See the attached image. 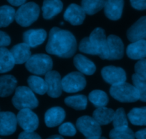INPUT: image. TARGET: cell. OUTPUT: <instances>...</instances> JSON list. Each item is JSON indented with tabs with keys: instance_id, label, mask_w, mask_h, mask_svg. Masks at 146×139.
<instances>
[{
	"instance_id": "1",
	"label": "cell",
	"mask_w": 146,
	"mask_h": 139,
	"mask_svg": "<svg viewBox=\"0 0 146 139\" xmlns=\"http://www.w3.org/2000/svg\"><path fill=\"white\" fill-rule=\"evenodd\" d=\"M77 50L75 36L67 30L53 27L49 34L46 51L61 58H70Z\"/></svg>"
},
{
	"instance_id": "2",
	"label": "cell",
	"mask_w": 146,
	"mask_h": 139,
	"mask_svg": "<svg viewBox=\"0 0 146 139\" xmlns=\"http://www.w3.org/2000/svg\"><path fill=\"white\" fill-rule=\"evenodd\" d=\"M12 101L14 106L18 110L35 109L39 105V101L34 92L27 86L17 87Z\"/></svg>"
},
{
	"instance_id": "3",
	"label": "cell",
	"mask_w": 146,
	"mask_h": 139,
	"mask_svg": "<svg viewBox=\"0 0 146 139\" xmlns=\"http://www.w3.org/2000/svg\"><path fill=\"white\" fill-rule=\"evenodd\" d=\"M110 94L115 100L123 103H132L140 100V94L135 87L127 82L113 85Z\"/></svg>"
},
{
	"instance_id": "4",
	"label": "cell",
	"mask_w": 146,
	"mask_h": 139,
	"mask_svg": "<svg viewBox=\"0 0 146 139\" xmlns=\"http://www.w3.org/2000/svg\"><path fill=\"white\" fill-rule=\"evenodd\" d=\"M26 69L32 74L36 76L45 75L52 71L53 61L50 56L44 54H36L31 56L25 63Z\"/></svg>"
},
{
	"instance_id": "5",
	"label": "cell",
	"mask_w": 146,
	"mask_h": 139,
	"mask_svg": "<svg viewBox=\"0 0 146 139\" xmlns=\"http://www.w3.org/2000/svg\"><path fill=\"white\" fill-rule=\"evenodd\" d=\"M40 12V7L36 3L27 2L17 9L15 14V20L20 26L27 27L37 20Z\"/></svg>"
},
{
	"instance_id": "6",
	"label": "cell",
	"mask_w": 146,
	"mask_h": 139,
	"mask_svg": "<svg viewBox=\"0 0 146 139\" xmlns=\"http://www.w3.org/2000/svg\"><path fill=\"white\" fill-rule=\"evenodd\" d=\"M89 40L96 55L102 59H108V41L105 30L100 27L95 28L91 32Z\"/></svg>"
},
{
	"instance_id": "7",
	"label": "cell",
	"mask_w": 146,
	"mask_h": 139,
	"mask_svg": "<svg viewBox=\"0 0 146 139\" xmlns=\"http://www.w3.org/2000/svg\"><path fill=\"white\" fill-rule=\"evenodd\" d=\"M86 79L79 71L67 74L62 79V90L66 93H76L83 90L86 86Z\"/></svg>"
},
{
	"instance_id": "8",
	"label": "cell",
	"mask_w": 146,
	"mask_h": 139,
	"mask_svg": "<svg viewBox=\"0 0 146 139\" xmlns=\"http://www.w3.org/2000/svg\"><path fill=\"white\" fill-rule=\"evenodd\" d=\"M77 128L81 133L88 138L100 136L102 135L101 126L95 119L89 116L80 117L76 122Z\"/></svg>"
},
{
	"instance_id": "9",
	"label": "cell",
	"mask_w": 146,
	"mask_h": 139,
	"mask_svg": "<svg viewBox=\"0 0 146 139\" xmlns=\"http://www.w3.org/2000/svg\"><path fill=\"white\" fill-rule=\"evenodd\" d=\"M17 123L25 131L33 132L39 126V118L30 109L19 110L17 116Z\"/></svg>"
},
{
	"instance_id": "10",
	"label": "cell",
	"mask_w": 146,
	"mask_h": 139,
	"mask_svg": "<svg viewBox=\"0 0 146 139\" xmlns=\"http://www.w3.org/2000/svg\"><path fill=\"white\" fill-rule=\"evenodd\" d=\"M101 75L105 82L113 85L125 82L127 79L126 73L121 67L108 66L105 67L101 71Z\"/></svg>"
},
{
	"instance_id": "11",
	"label": "cell",
	"mask_w": 146,
	"mask_h": 139,
	"mask_svg": "<svg viewBox=\"0 0 146 139\" xmlns=\"http://www.w3.org/2000/svg\"><path fill=\"white\" fill-rule=\"evenodd\" d=\"M44 80L47 86V94L52 98H58L62 92V78L59 72L50 71L44 75Z\"/></svg>"
},
{
	"instance_id": "12",
	"label": "cell",
	"mask_w": 146,
	"mask_h": 139,
	"mask_svg": "<svg viewBox=\"0 0 146 139\" xmlns=\"http://www.w3.org/2000/svg\"><path fill=\"white\" fill-rule=\"evenodd\" d=\"M17 119L12 112H0V135L9 136L16 131Z\"/></svg>"
},
{
	"instance_id": "13",
	"label": "cell",
	"mask_w": 146,
	"mask_h": 139,
	"mask_svg": "<svg viewBox=\"0 0 146 139\" xmlns=\"http://www.w3.org/2000/svg\"><path fill=\"white\" fill-rule=\"evenodd\" d=\"M108 60L121 59L124 55V44L119 36L111 34L107 38Z\"/></svg>"
},
{
	"instance_id": "14",
	"label": "cell",
	"mask_w": 146,
	"mask_h": 139,
	"mask_svg": "<svg viewBox=\"0 0 146 139\" xmlns=\"http://www.w3.org/2000/svg\"><path fill=\"white\" fill-rule=\"evenodd\" d=\"M47 36V32L44 29H29L23 34V41L30 48H35L42 44Z\"/></svg>"
},
{
	"instance_id": "15",
	"label": "cell",
	"mask_w": 146,
	"mask_h": 139,
	"mask_svg": "<svg viewBox=\"0 0 146 139\" xmlns=\"http://www.w3.org/2000/svg\"><path fill=\"white\" fill-rule=\"evenodd\" d=\"M85 14H86L82 7L76 4H71L64 12V19L70 22L72 25L78 26L83 23Z\"/></svg>"
},
{
	"instance_id": "16",
	"label": "cell",
	"mask_w": 146,
	"mask_h": 139,
	"mask_svg": "<svg viewBox=\"0 0 146 139\" xmlns=\"http://www.w3.org/2000/svg\"><path fill=\"white\" fill-rule=\"evenodd\" d=\"M127 37L131 42L146 39V16H142L127 32Z\"/></svg>"
},
{
	"instance_id": "17",
	"label": "cell",
	"mask_w": 146,
	"mask_h": 139,
	"mask_svg": "<svg viewBox=\"0 0 146 139\" xmlns=\"http://www.w3.org/2000/svg\"><path fill=\"white\" fill-rule=\"evenodd\" d=\"M65 111L60 106L49 109L44 114V122L47 127L53 128L59 126L65 119Z\"/></svg>"
},
{
	"instance_id": "18",
	"label": "cell",
	"mask_w": 146,
	"mask_h": 139,
	"mask_svg": "<svg viewBox=\"0 0 146 139\" xmlns=\"http://www.w3.org/2000/svg\"><path fill=\"white\" fill-rule=\"evenodd\" d=\"M123 7L124 0H107L104 7L105 16L110 20H118L123 14Z\"/></svg>"
},
{
	"instance_id": "19",
	"label": "cell",
	"mask_w": 146,
	"mask_h": 139,
	"mask_svg": "<svg viewBox=\"0 0 146 139\" xmlns=\"http://www.w3.org/2000/svg\"><path fill=\"white\" fill-rule=\"evenodd\" d=\"M126 54L131 59L141 60L146 58V40L132 42L126 49Z\"/></svg>"
},
{
	"instance_id": "20",
	"label": "cell",
	"mask_w": 146,
	"mask_h": 139,
	"mask_svg": "<svg viewBox=\"0 0 146 139\" xmlns=\"http://www.w3.org/2000/svg\"><path fill=\"white\" fill-rule=\"evenodd\" d=\"M10 52L15 59V64H25L32 56L30 47L24 42L15 45L11 49Z\"/></svg>"
},
{
	"instance_id": "21",
	"label": "cell",
	"mask_w": 146,
	"mask_h": 139,
	"mask_svg": "<svg viewBox=\"0 0 146 139\" xmlns=\"http://www.w3.org/2000/svg\"><path fill=\"white\" fill-rule=\"evenodd\" d=\"M74 65L81 74L92 75L96 71V66L89 59L82 54H77L73 59Z\"/></svg>"
},
{
	"instance_id": "22",
	"label": "cell",
	"mask_w": 146,
	"mask_h": 139,
	"mask_svg": "<svg viewBox=\"0 0 146 139\" xmlns=\"http://www.w3.org/2000/svg\"><path fill=\"white\" fill-rule=\"evenodd\" d=\"M63 4L61 0H44L42 4V15L44 19H51L62 12Z\"/></svg>"
},
{
	"instance_id": "23",
	"label": "cell",
	"mask_w": 146,
	"mask_h": 139,
	"mask_svg": "<svg viewBox=\"0 0 146 139\" xmlns=\"http://www.w3.org/2000/svg\"><path fill=\"white\" fill-rule=\"evenodd\" d=\"M17 81L12 75L0 76V97H7L17 88Z\"/></svg>"
},
{
	"instance_id": "24",
	"label": "cell",
	"mask_w": 146,
	"mask_h": 139,
	"mask_svg": "<svg viewBox=\"0 0 146 139\" xmlns=\"http://www.w3.org/2000/svg\"><path fill=\"white\" fill-rule=\"evenodd\" d=\"M115 111L107 107H100L95 109L92 113V118L100 126L109 124L113 122Z\"/></svg>"
},
{
	"instance_id": "25",
	"label": "cell",
	"mask_w": 146,
	"mask_h": 139,
	"mask_svg": "<svg viewBox=\"0 0 146 139\" xmlns=\"http://www.w3.org/2000/svg\"><path fill=\"white\" fill-rule=\"evenodd\" d=\"M15 65V61L10 51L5 47L0 48V74L10 71Z\"/></svg>"
},
{
	"instance_id": "26",
	"label": "cell",
	"mask_w": 146,
	"mask_h": 139,
	"mask_svg": "<svg viewBox=\"0 0 146 139\" xmlns=\"http://www.w3.org/2000/svg\"><path fill=\"white\" fill-rule=\"evenodd\" d=\"M29 88L37 94L44 95L47 92V86L45 80L36 75H32L27 79Z\"/></svg>"
},
{
	"instance_id": "27",
	"label": "cell",
	"mask_w": 146,
	"mask_h": 139,
	"mask_svg": "<svg viewBox=\"0 0 146 139\" xmlns=\"http://www.w3.org/2000/svg\"><path fill=\"white\" fill-rule=\"evenodd\" d=\"M130 123L135 126H146V106L134 108L127 114Z\"/></svg>"
},
{
	"instance_id": "28",
	"label": "cell",
	"mask_w": 146,
	"mask_h": 139,
	"mask_svg": "<svg viewBox=\"0 0 146 139\" xmlns=\"http://www.w3.org/2000/svg\"><path fill=\"white\" fill-rule=\"evenodd\" d=\"M107 0H82L81 7L85 14L93 15L105 7Z\"/></svg>"
},
{
	"instance_id": "29",
	"label": "cell",
	"mask_w": 146,
	"mask_h": 139,
	"mask_svg": "<svg viewBox=\"0 0 146 139\" xmlns=\"http://www.w3.org/2000/svg\"><path fill=\"white\" fill-rule=\"evenodd\" d=\"M16 12L13 7L7 5L0 7V28L7 27L15 19Z\"/></svg>"
},
{
	"instance_id": "30",
	"label": "cell",
	"mask_w": 146,
	"mask_h": 139,
	"mask_svg": "<svg viewBox=\"0 0 146 139\" xmlns=\"http://www.w3.org/2000/svg\"><path fill=\"white\" fill-rule=\"evenodd\" d=\"M64 103L67 106L72 108L75 110H85L88 105V99L85 95H75L68 96L64 99Z\"/></svg>"
},
{
	"instance_id": "31",
	"label": "cell",
	"mask_w": 146,
	"mask_h": 139,
	"mask_svg": "<svg viewBox=\"0 0 146 139\" xmlns=\"http://www.w3.org/2000/svg\"><path fill=\"white\" fill-rule=\"evenodd\" d=\"M90 101L96 107H105L108 103V96L105 91L102 90H93L88 96Z\"/></svg>"
},
{
	"instance_id": "32",
	"label": "cell",
	"mask_w": 146,
	"mask_h": 139,
	"mask_svg": "<svg viewBox=\"0 0 146 139\" xmlns=\"http://www.w3.org/2000/svg\"><path fill=\"white\" fill-rule=\"evenodd\" d=\"M113 124L114 128L116 129H123L128 127V121L124 109L119 108L115 111Z\"/></svg>"
},
{
	"instance_id": "33",
	"label": "cell",
	"mask_w": 146,
	"mask_h": 139,
	"mask_svg": "<svg viewBox=\"0 0 146 139\" xmlns=\"http://www.w3.org/2000/svg\"><path fill=\"white\" fill-rule=\"evenodd\" d=\"M110 139H135V133L129 127L123 129L113 128L110 132Z\"/></svg>"
},
{
	"instance_id": "34",
	"label": "cell",
	"mask_w": 146,
	"mask_h": 139,
	"mask_svg": "<svg viewBox=\"0 0 146 139\" xmlns=\"http://www.w3.org/2000/svg\"><path fill=\"white\" fill-rule=\"evenodd\" d=\"M132 80L133 86L135 87L140 94V100L143 102H146V81L140 78L136 74H133Z\"/></svg>"
},
{
	"instance_id": "35",
	"label": "cell",
	"mask_w": 146,
	"mask_h": 139,
	"mask_svg": "<svg viewBox=\"0 0 146 139\" xmlns=\"http://www.w3.org/2000/svg\"><path fill=\"white\" fill-rule=\"evenodd\" d=\"M76 132L77 130L75 126L70 122L62 123L59 127V133L62 136H74L76 134Z\"/></svg>"
},
{
	"instance_id": "36",
	"label": "cell",
	"mask_w": 146,
	"mask_h": 139,
	"mask_svg": "<svg viewBox=\"0 0 146 139\" xmlns=\"http://www.w3.org/2000/svg\"><path fill=\"white\" fill-rule=\"evenodd\" d=\"M79 50L85 54H90V55H96L95 51L90 42L89 37H85L81 40L79 44Z\"/></svg>"
},
{
	"instance_id": "37",
	"label": "cell",
	"mask_w": 146,
	"mask_h": 139,
	"mask_svg": "<svg viewBox=\"0 0 146 139\" xmlns=\"http://www.w3.org/2000/svg\"><path fill=\"white\" fill-rule=\"evenodd\" d=\"M135 71L140 78L146 81V59L139 60L135 65Z\"/></svg>"
},
{
	"instance_id": "38",
	"label": "cell",
	"mask_w": 146,
	"mask_h": 139,
	"mask_svg": "<svg viewBox=\"0 0 146 139\" xmlns=\"http://www.w3.org/2000/svg\"><path fill=\"white\" fill-rule=\"evenodd\" d=\"M18 139H42L39 134L33 132L23 131L19 135Z\"/></svg>"
},
{
	"instance_id": "39",
	"label": "cell",
	"mask_w": 146,
	"mask_h": 139,
	"mask_svg": "<svg viewBox=\"0 0 146 139\" xmlns=\"http://www.w3.org/2000/svg\"><path fill=\"white\" fill-rule=\"evenodd\" d=\"M11 39L10 36L5 32L0 31V48L5 47L10 44Z\"/></svg>"
},
{
	"instance_id": "40",
	"label": "cell",
	"mask_w": 146,
	"mask_h": 139,
	"mask_svg": "<svg viewBox=\"0 0 146 139\" xmlns=\"http://www.w3.org/2000/svg\"><path fill=\"white\" fill-rule=\"evenodd\" d=\"M131 6L137 10L146 9V0H130Z\"/></svg>"
},
{
	"instance_id": "41",
	"label": "cell",
	"mask_w": 146,
	"mask_h": 139,
	"mask_svg": "<svg viewBox=\"0 0 146 139\" xmlns=\"http://www.w3.org/2000/svg\"><path fill=\"white\" fill-rule=\"evenodd\" d=\"M135 136L137 139H146V128L137 131L135 133Z\"/></svg>"
},
{
	"instance_id": "42",
	"label": "cell",
	"mask_w": 146,
	"mask_h": 139,
	"mask_svg": "<svg viewBox=\"0 0 146 139\" xmlns=\"http://www.w3.org/2000/svg\"><path fill=\"white\" fill-rule=\"evenodd\" d=\"M7 1L10 5H12V6L19 7L22 6L24 4H25L27 0H7Z\"/></svg>"
},
{
	"instance_id": "43",
	"label": "cell",
	"mask_w": 146,
	"mask_h": 139,
	"mask_svg": "<svg viewBox=\"0 0 146 139\" xmlns=\"http://www.w3.org/2000/svg\"><path fill=\"white\" fill-rule=\"evenodd\" d=\"M47 139H64V138L62 136H60V135H54V136H52L50 137L47 138Z\"/></svg>"
},
{
	"instance_id": "44",
	"label": "cell",
	"mask_w": 146,
	"mask_h": 139,
	"mask_svg": "<svg viewBox=\"0 0 146 139\" xmlns=\"http://www.w3.org/2000/svg\"><path fill=\"white\" fill-rule=\"evenodd\" d=\"M86 139H107L106 138L102 137V136H96V137H92V138H88Z\"/></svg>"
}]
</instances>
